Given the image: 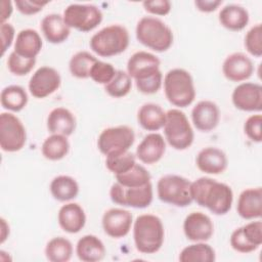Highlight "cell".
<instances>
[{
  "label": "cell",
  "mask_w": 262,
  "mask_h": 262,
  "mask_svg": "<svg viewBox=\"0 0 262 262\" xmlns=\"http://www.w3.org/2000/svg\"><path fill=\"white\" fill-rule=\"evenodd\" d=\"M190 184L191 182L182 176L164 175L157 183V193L164 203L176 207H187L192 203Z\"/></svg>",
  "instance_id": "7"
},
{
  "label": "cell",
  "mask_w": 262,
  "mask_h": 262,
  "mask_svg": "<svg viewBox=\"0 0 262 262\" xmlns=\"http://www.w3.org/2000/svg\"><path fill=\"white\" fill-rule=\"evenodd\" d=\"M233 105L244 112L262 111V86L258 83L244 82L237 85L232 94Z\"/></svg>",
  "instance_id": "13"
},
{
  "label": "cell",
  "mask_w": 262,
  "mask_h": 262,
  "mask_svg": "<svg viewBox=\"0 0 262 262\" xmlns=\"http://www.w3.org/2000/svg\"><path fill=\"white\" fill-rule=\"evenodd\" d=\"M43 43L39 33L33 29L21 30L14 41V52L19 56L32 59L40 53Z\"/></svg>",
  "instance_id": "24"
},
{
  "label": "cell",
  "mask_w": 262,
  "mask_h": 262,
  "mask_svg": "<svg viewBox=\"0 0 262 262\" xmlns=\"http://www.w3.org/2000/svg\"><path fill=\"white\" fill-rule=\"evenodd\" d=\"M245 47L253 56L262 55V28L261 24L252 27L245 36Z\"/></svg>",
  "instance_id": "40"
},
{
  "label": "cell",
  "mask_w": 262,
  "mask_h": 262,
  "mask_svg": "<svg viewBox=\"0 0 262 262\" xmlns=\"http://www.w3.org/2000/svg\"><path fill=\"white\" fill-rule=\"evenodd\" d=\"M135 164V156L129 150L112 152L105 158V166L115 176L129 171Z\"/></svg>",
  "instance_id": "35"
},
{
  "label": "cell",
  "mask_w": 262,
  "mask_h": 262,
  "mask_svg": "<svg viewBox=\"0 0 262 262\" xmlns=\"http://www.w3.org/2000/svg\"><path fill=\"white\" fill-rule=\"evenodd\" d=\"M110 196L115 204L143 209L148 207L152 202V184L149 182L139 187H126L116 182L110 189Z\"/></svg>",
  "instance_id": "10"
},
{
  "label": "cell",
  "mask_w": 262,
  "mask_h": 262,
  "mask_svg": "<svg viewBox=\"0 0 262 262\" xmlns=\"http://www.w3.org/2000/svg\"><path fill=\"white\" fill-rule=\"evenodd\" d=\"M262 116L261 115H252L250 116L244 125L245 134L254 142H261L262 140Z\"/></svg>",
  "instance_id": "42"
},
{
  "label": "cell",
  "mask_w": 262,
  "mask_h": 262,
  "mask_svg": "<svg viewBox=\"0 0 262 262\" xmlns=\"http://www.w3.org/2000/svg\"><path fill=\"white\" fill-rule=\"evenodd\" d=\"M0 32H1V41H2V47H1L2 52H1V54L4 55L6 50L12 44V41L15 37V31H14V28L11 24L1 23Z\"/></svg>",
  "instance_id": "47"
},
{
  "label": "cell",
  "mask_w": 262,
  "mask_h": 262,
  "mask_svg": "<svg viewBox=\"0 0 262 262\" xmlns=\"http://www.w3.org/2000/svg\"><path fill=\"white\" fill-rule=\"evenodd\" d=\"M117 70L112 63L97 60L91 68L89 78L98 84L106 85L115 77Z\"/></svg>",
  "instance_id": "39"
},
{
  "label": "cell",
  "mask_w": 262,
  "mask_h": 262,
  "mask_svg": "<svg viewBox=\"0 0 262 262\" xmlns=\"http://www.w3.org/2000/svg\"><path fill=\"white\" fill-rule=\"evenodd\" d=\"M0 221H1V244H3L9 235V225L7 224L4 218H1Z\"/></svg>",
  "instance_id": "50"
},
{
  "label": "cell",
  "mask_w": 262,
  "mask_h": 262,
  "mask_svg": "<svg viewBox=\"0 0 262 262\" xmlns=\"http://www.w3.org/2000/svg\"><path fill=\"white\" fill-rule=\"evenodd\" d=\"M61 83L59 73L51 67L39 68L29 81V91L36 98H45L55 92Z\"/></svg>",
  "instance_id": "12"
},
{
  "label": "cell",
  "mask_w": 262,
  "mask_h": 262,
  "mask_svg": "<svg viewBox=\"0 0 262 262\" xmlns=\"http://www.w3.org/2000/svg\"><path fill=\"white\" fill-rule=\"evenodd\" d=\"M166 150L164 137L156 132L144 136L136 148V158L144 164L151 165L159 162Z\"/></svg>",
  "instance_id": "19"
},
{
  "label": "cell",
  "mask_w": 262,
  "mask_h": 262,
  "mask_svg": "<svg viewBox=\"0 0 262 262\" xmlns=\"http://www.w3.org/2000/svg\"><path fill=\"white\" fill-rule=\"evenodd\" d=\"M163 128L165 138L173 148L184 150L192 144L193 130L186 115L180 110L172 108L166 113V122Z\"/></svg>",
  "instance_id": "6"
},
{
  "label": "cell",
  "mask_w": 262,
  "mask_h": 262,
  "mask_svg": "<svg viewBox=\"0 0 262 262\" xmlns=\"http://www.w3.org/2000/svg\"><path fill=\"white\" fill-rule=\"evenodd\" d=\"M98 59L88 51H79L72 56L69 62L71 74L79 79L89 78L91 68Z\"/></svg>",
  "instance_id": "34"
},
{
  "label": "cell",
  "mask_w": 262,
  "mask_h": 262,
  "mask_svg": "<svg viewBox=\"0 0 262 262\" xmlns=\"http://www.w3.org/2000/svg\"><path fill=\"white\" fill-rule=\"evenodd\" d=\"M132 88V78L127 72L118 70L110 83L104 85L105 92L115 98L126 96Z\"/></svg>",
  "instance_id": "37"
},
{
  "label": "cell",
  "mask_w": 262,
  "mask_h": 262,
  "mask_svg": "<svg viewBox=\"0 0 262 262\" xmlns=\"http://www.w3.org/2000/svg\"><path fill=\"white\" fill-rule=\"evenodd\" d=\"M245 237L254 246L260 247L262 244V222L252 221L242 226Z\"/></svg>",
  "instance_id": "44"
},
{
  "label": "cell",
  "mask_w": 262,
  "mask_h": 262,
  "mask_svg": "<svg viewBox=\"0 0 262 262\" xmlns=\"http://www.w3.org/2000/svg\"><path fill=\"white\" fill-rule=\"evenodd\" d=\"M105 247L96 235L86 234L82 236L76 246V254L83 262H97L104 258Z\"/></svg>",
  "instance_id": "26"
},
{
  "label": "cell",
  "mask_w": 262,
  "mask_h": 262,
  "mask_svg": "<svg viewBox=\"0 0 262 262\" xmlns=\"http://www.w3.org/2000/svg\"><path fill=\"white\" fill-rule=\"evenodd\" d=\"M41 30L46 40L52 44L64 42L71 33V28L64 23L63 16L57 13H50L41 20Z\"/></svg>",
  "instance_id": "23"
},
{
  "label": "cell",
  "mask_w": 262,
  "mask_h": 262,
  "mask_svg": "<svg viewBox=\"0 0 262 262\" xmlns=\"http://www.w3.org/2000/svg\"><path fill=\"white\" fill-rule=\"evenodd\" d=\"M130 42L128 30L121 25H111L95 33L90 39V48L97 55L111 57L124 52Z\"/></svg>",
  "instance_id": "5"
},
{
  "label": "cell",
  "mask_w": 262,
  "mask_h": 262,
  "mask_svg": "<svg viewBox=\"0 0 262 262\" xmlns=\"http://www.w3.org/2000/svg\"><path fill=\"white\" fill-rule=\"evenodd\" d=\"M160 59L152 53L137 51L127 62V73L135 81L143 80L160 71Z\"/></svg>",
  "instance_id": "17"
},
{
  "label": "cell",
  "mask_w": 262,
  "mask_h": 262,
  "mask_svg": "<svg viewBox=\"0 0 262 262\" xmlns=\"http://www.w3.org/2000/svg\"><path fill=\"white\" fill-rule=\"evenodd\" d=\"M230 246L231 248L239 253H251L258 249V247L252 245L244 235L242 227L234 229L230 235Z\"/></svg>",
  "instance_id": "43"
},
{
  "label": "cell",
  "mask_w": 262,
  "mask_h": 262,
  "mask_svg": "<svg viewBox=\"0 0 262 262\" xmlns=\"http://www.w3.org/2000/svg\"><path fill=\"white\" fill-rule=\"evenodd\" d=\"M52 196L59 202H69L79 193V184L71 176L59 175L52 179L50 186Z\"/></svg>",
  "instance_id": "29"
},
{
  "label": "cell",
  "mask_w": 262,
  "mask_h": 262,
  "mask_svg": "<svg viewBox=\"0 0 262 262\" xmlns=\"http://www.w3.org/2000/svg\"><path fill=\"white\" fill-rule=\"evenodd\" d=\"M222 4L221 0H196L194 1V5L200 11L203 12H212L216 10L219 5Z\"/></svg>",
  "instance_id": "48"
},
{
  "label": "cell",
  "mask_w": 262,
  "mask_h": 262,
  "mask_svg": "<svg viewBox=\"0 0 262 262\" xmlns=\"http://www.w3.org/2000/svg\"><path fill=\"white\" fill-rule=\"evenodd\" d=\"M165 230L162 220L152 214L139 215L133 224V238L142 254L157 253L163 246Z\"/></svg>",
  "instance_id": "2"
},
{
  "label": "cell",
  "mask_w": 262,
  "mask_h": 262,
  "mask_svg": "<svg viewBox=\"0 0 262 262\" xmlns=\"http://www.w3.org/2000/svg\"><path fill=\"white\" fill-rule=\"evenodd\" d=\"M70 150V143L67 136L60 134H51L42 143L41 151L45 159L58 161L63 159Z\"/></svg>",
  "instance_id": "30"
},
{
  "label": "cell",
  "mask_w": 262,
  "mask_h": 262,
  "mask_svg": "<svg viewBox=\"0 0 262 262\" xmlns=\"http://www.w3.org/2000/svg\"><path fill=\"white\" fill-rule=\"evenodd\" d=\"M36 64V58L28 59L19 56L12 51L7 58V68L15 76H25L29 74Z\"/></svg>",
  "instance_id": "38"
},
{
  "label": "cell",
  "mask_w": 262,
  "mask_h": 262,
  "mask_svg": "<svg viewBox=\"0 0 262 262\" xmlns=\"http://www.w3.org/2000/svg\"><path fill=\"white\" fill-rule=\"evenodd\" d=\"M149 172L141 165L135 164L129 171L116 175L117 182L126 187H139L150 182Z\"/></svg>",
  "instance_id": "36"
},
{
  "label": "cell",
  "mask_w": 262,
  "mask_h": 262,
  "mask_svg": "<svg viewBox=\"0 0 262 262\" xmlns=\"http://www.w3.org/2000/svg\"><path fill=\"white\" fill-rule=\"evenodd\" d=\"M222 73L224 77L232 82L248 80L254 73V64L250 57L243 52L229 54L223 61Z\"/></svg>",
  "instance_id": "16"
},
{
  "label": "cell",
  "mask_w": 262,
  "mask_h": 262,
  "mask_svg": "<svg viewBox=\"0 0 262 262\" xmlns=\"http://www.w3.org/2000/svg\"><path fill=\"white\" fill-rule=\"evenodd\" d=\"M190 194L192 201L206 207L215 215L228 213L233 202L230 186L210 177H201L191 182Z\"/></svg>",
  "instance_id": "1"
},
{
  "label": "cell",
  "mask_w": 262,
  "mask_h": 262,
  "mask_svg": "<svg viewBox=\"0 0 262 262\" xmlns=\"http://www.w3.org/2000/svg\"><path fill=\"white\" fill-rule=\"evenodd\" d=\"M191 120L194 127L202 132L212 131L220 121V110L211 100H201L191 110Z\"/></svg>",
  "instance_id": "18"
},
{
  "label": "cell",
  "mask_w": 262,
  "mask_h": 262,
  "mask_svg": "<svg viewBox=\"0 0 262 262\" xmlns=\"http://www.w3.org/2000/svg\"><path fill=\"white\" fill-rule=\"evenodd\" d=\"M139 125L147 131H158L164 127L166 122V113L156 103H144L137 113Z\"/></svg>",
  "instance_id": "27"
},
{
  "label": "cell",
  "mask_w": 262,
  "mask_h": 262,
  "mask_svg": "<svg viewBox=\"0 0 262 262\" xmlns=\"http://www.w3.org/2000/svg\"><path fill=\"white\" fill-rule=\"evenodd\" d=\"M45 256L51 262H68L73 256V245L66 237H53L45 247Z\"/></svg>",
  "instance_id": "33"
},
{
  "label": "cell",
  "mask_w": 262,
  "mask_h": 262,
  "mask_svg": "<svg viewBox=\"0 0 262 262\" xmlns=\"http://www.w3.org/2000/svg\"><path fill=\"white\" fill-rule=\"evenodd\" d=\"M101 222L103 230L108 236L121 238L129 233L133 220L131 212L120 208H112L104 212Z\"/></svg>",
  "instance_id": "14"
},
{
  "label": "cell",
  "mask_w": 262,
  "mask_h": 262,
  "mask_svg": "<svg viewBox=\"0 0 262 262\" xmlns=\"http://www.w3.org/2000/svg\"><path fill=\"white\" fill-rule=\"evenodd\" d=\"M59 226L69 233H78L85 226L86 215L83 208L77 203H68L58 211Z\"/></svg>",
  "instance_id": "22"
},
{
  "label": "cell",
  "mask_w": 262,
  "mask_h": 262,
  "mask_svg": "<svg viewBox=\"0 0 262 262\" xmlns=\"http://www.w3.org/2000/svg\"><path fill=\"white\" fill-rule=\"evenodd\" d=\"M27 141L26 128L21 121L10 113L0 115V147L6 152L20 150Z\"/></svg>",
  "instance_id": "9"
},
{
  "label": "cell",
  "mask_w": 262,
  "mask_h": 262,
  "mask_svg": "<svg viewBox=\"0 0 262 262\" xmlns=\"http://www.w3.org/2000/svg\"><path fill=\"white\" fill-rule=\"evenodd\" d=\"M135 32L137 40L142 45L157 52L168 50L173 43L171 29L158 17H142L137 23Z\"/></svg>",
  "instance_id": "4"
},
{
  "label": "cell",
  "mask_w": 262,
  "mask_h": 262,
  "mask_svg": "<svg viewBox=\"0 0 262 262\" xmlns=\"http://www.w3.org/2000/svg\"><path fill=\"white\" fill-rule=\"evenodd\" d=\"M0 101L4 108L12 112H19L28 103V94L21 86L9 85L2 89Z\"/></svg>",
  "instance_id": "32"
},
{
  "label": "cell",
  "mask_w": 262,
  "mask_h": 262,
  "mask_svg": "<svg viewBox=\"0 0 262 262\" xmlns=\"http://www.w3.org/2000/svg\"><path fill=\"white\" fill-rule=\"evenodd\" d=\"M164 91L170 103L178 107L190 105L195 98V88L189 72L172 69L164 77Z\"/></svg>",
  "instance_id": "3"
},
{
  "label": "cell",
  "mask_w": 262,
  "mask_h": 262,
  "mask_svg": "<svg viewBox=\"0 0 262 262\" xmlns=\"http://www.w3.org/2000/svg\"><path fill=\"white\" fill-rule=\"evenodd\" d=\"M236 211L247 220L258 219L262 216V189L261 187L247 188L238 196Z\"/></svg>",
  "instance_id": "21"
},
{
  "label": "cell",
  "mask_w": 262,
  "mask_h": 262,
  "mask_svg": "<svg viewBox=\"0 0 262 262\" xmlns=\"http://www.w3.org/2000/svg\"><path fill=\"white\" fill-rule=\"evenodd\" d=\"M183 231L187 239L191 242H206L214 233V224L208 215L192 212L184 219Z\"/></svg>",
  "instance_id": "15"
},
{
  "label": "cell",
  "mask_w": 262,
  "mask_h": 262,
  "mask_svg": "<svg viewBox=\"0 0 262 262\" xmlns=\"http://www.w3.org/2000/svg\"><path fill=\"white\" fill-rule=\"evenodd\" d=\"M142 5L147 12L155 15H166L171 10V3L168 0L144 1Z\"/></svg>",
  "instance_id": "46"
},
{
  "label": "cell",
  "mask_w": 262,
  "mask_h": 262,
  "mask_svg": "<svg viewBox=\"0 0 262 262\" xmlns=\"http://www.w3.org/2000/svg\"><path fill=\"white\" fill-rule=\"evenodd\" d=\"M14 4L17 10L25 15H32L38 13L43 7L48 4V1H35V0H15Z\"/></svg>",
  "instance_id": "45"
},
{
  "label": "cell",
  "mask_w": 262,
  "mask_h": 262,
  "mask_svg": "<svg viewBox=\"0 0 262 262\" xmlns=\"http://www.w3.org/2000/svg\"><path fill=\"white\" fill-rule=\"evenodd\" d=\"M47 129L51 134H60L68 137L76 129L75 116L68 108L55 107L47 117Z\"/></svg>",
  "instance_id": "25"
},
{
  "label": "cell",
  "mask_w": 262,
  "mask_h": 262,
  "mask_svg": "<svg viewBox=\"0 0 262 262\" xmlns=\"http://www.w3.org/2000/svg\"><path fill=\"white\" fill-rule=\"evenodd\" d=\"M135 141L133 129L126 125L104 129L98 136L97 146L103 155L129 150Z\"/></svg>",
  "instance_id": "11"
},
{
  "label": "cell",
  "mask_w": 262,
  "mask_h": 262,
  "mask_svg": "<svg viewBox=\"0 0 262 262\" xmlns=\"http://www.w3.org/2000/svg\"><path fill=\"white\" fill-rule=\"evenodd\" d=\"M195 164L202 172L217 175L226 170L228 160L225 152L220 148L208 146L200 150L195 159Z\"/></svg>",
  "instance_id": "20"
},
{
  "label": "cell",
  "mask_w": 262,
  "mask_h": 262,
  "mask_svg": "<svg viewBox=\"0 0 262 262\" xmlns=\"http://www.w3.org/2000/svg\"><path fill=\"white\" fill-rule=\"evenodd\" d=\"M136 87L139 92L143 94H154L158 92L162 86L163 83V74L160 71L155 73L154 75L143 79L135 81Z\"/></svg>",
  "instance_id": "41"
},
{
  "label": "cell",
  "mask_w": 262,
  "mask_h": 262,
  "mask_svg": "<svg viewBox=\"0 0 262 262\" xmlns=\"http://www.w3.org/2000/svg\"><path fill=\"white\" fill-rule=\"evenodd\" d=\"M248 10L237 4L225 5L219 12L220 24L230 31H241L249 23Z\"/></svg>",
  "instance_id": "28"
},
{
  "label": "cell",
  "mask_w": 262,
  "mask_h": 262,
  "mask_svg": "<svg viewBox=\"0 0 262 262\" xmlns=\"http://www.w3.org/2000/svg\"><path fill=\"white\" fill-rule=\"evenodd\" d=\"M1 23H5L6 19H8L12 13V3L7 0H3L1 2Z\"/></svg>",
  "instance_id": "49"
},
{
  "label": "cell",
  "mask_w": 262,
  "mask_h": 262,
  "mask_svg": "<svg viewBox=\"0 0 262 262\" xmlns=\"http://www.w3.org/2000/svg\"><path fill=\"white\" fill-rule=\"evenodd\" d=\"M62 16L69 28L81 32L92 31L102 20L101 10L93 4H70L64 9Z\"/></svg>",
  "instance_id": "8"
},
{
  "label": "cell",
  "mask_w": 262,
  "mask_h": 262,
  "mask_svg": "<svg viewBox=\"0 0 262 262\" xmlns=\"http://www.w3.org/2000/svg\"><path fill=\"white\" fill-rule=\"evenodd\" d=\"M215 260L214 249L204 242H196V244L185 247L179 255L181 262H214Z\"/></svg>",
  "instance_id": "31"
}]
</instances>
